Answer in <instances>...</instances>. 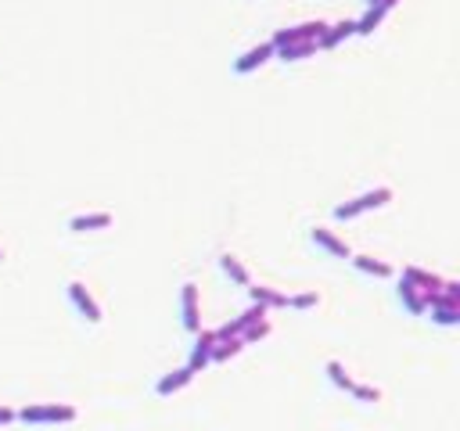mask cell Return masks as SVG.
<instances>
[{"label": "cell", "mask_w": 460, "mask_h": 431, "mask_svg": "<svg viewBox=\"0 0 460 431\" xmlns=\"http://www.w3.org/2000/svg\"><path fill=\"white\" fill-rule=\"evenodd\" d=\"M363 4H367V8H395V4H399V0H363Z\"/></svg>", "instance_id": "25"}, {"label": "cell", "mask_w": 460, "mask_h": 431, "mask_svg": "<svg viewBox=\"0 0 460 431\" xmlns=\"http://www.w3.org/2000/svg\"><path fill=\"white\" fill-rule=\"evenodd\" d=\"M112 227V212H90V216H72L69 230L72 234H87V230H108Z\"/></svg>", "instance_id": "11"}, {"label": "cell", "mask_w": 460, "mask_h": 431, "mask_svg": "<svg viewBox=\"0 0 460 431\" xmlns=\"http://www.w3.org/2000/svg\"><path fill=\"white\" fill-rule=\"evenodd\" d=\"M266 334H270V324L263 320V324H256V327H248V331H241V334H237V338H241L245 345H252V342H263V338H266Z\"/></svg>", "instance_id": "22"}, {"label": "cell", "mask_w": 460, "mask_h": 431, "mask_svg": "<svg viewBox=\"0 0 460 431\" xmlns=\"http://www.w3.org/2000/svg\"><path fill=\"white\" fill-rule=\"evenodd\" d=\"M353 395L360 403H377V399H382V388L377 385H353Z\"/></svg>", "instance_id": "23"}, {"label": "cell", "mask_w": 460, "mask_h": 431, "mask_svg": "<svg viewBox=\"0 0 460 431\" xmlns=\"http://www.w3.org/2000/svg\"><path fill=\"white\" fill-rule=\"evenodd\" d=\"M248 298L256 302V306H263V309H281V306H288V295L274 291V287H263V284L248 287Z\"/></svg>", "instance_id": "13"}, {"label": "cell", "mask_w": 460, "mask_h": 431, "mask_svg": "<svg viewBox=\"0 0 460 431\" xmlns=\"http://www.w3.org/2000/svg\"><path fill=\"white\" fill-rule=\"evenodd\" d=\"M403 280H410V284L417 287V291H428V295L442 287V277L428 274V269H417V266H406V269H403Z\"/></svg>", "instance_id": "14"}, {"label": "cell", "mask_w": 460, "mask_h": 431, "mask_svg": "<svg viewBox=\"0 0 460 431\" xmlns=\"http://www.w3.org/2000/svg\"><path fill=\"white\" fill-rule=\"evenodd\" d=\"M349 36H356V22H353V19L327 25V29H324V36L316 40V47H320V51H331V47H338V43H342V40H349Z\"/></svg>", "instance_id": "9"}, {"label": "cell", "mask_w": 460, "mask_h": 431, "mask_svg": "<svg viewBox=\"0 0 460 431\" xmlns=\"http://www.w3.org/2000/svg\"><path fill=\"white\" fill-rule=\"evenodd\" d=\"M395 295H399V302L406 306L410 316H424L428 313V302H424V291H417L410 280H399V287H395Z\"/></svg>", "instance_id": "10"}, {"label": "cell", "mask_w": 460, "mask_h": 431, "mask_svg": "<svg viewBox=\"0 0 460 431\" xmlns=\"http://www.w3.org/2000/svg\"><path fill=\"white\" fill-rule=\"evenodd\" d=\"M395 195H392V187H377V190H367V195H360L353 201H345V205H335V219H356L363 212H371V209H382V205H388Z\"/></svg>", "instance_id": "2"}, {"label": "cell", "mask_w": 460, "mask_h": 431, "mask_svg": "<svg viewBox=\"0 0 460 431\" xmlns=\"http://www.w3.org/2000/svg\"><path fill=\"white\" fill-rule=\"evenodd\" d=\"M79 417V410L69 403H43V406H22L14 413V421L22 424H72Z\"/></svg>", "instance_id": "1"}, {"label": "cell", "mask_w": 460, "mask_h": 431, "mask_svg": "<svg viewBox=\"0 0 460 431\" xmlns=\"http://www.w3.org/2000/svg\"><path fill=\"white\" fill-rule=\"evenodd\" d=\"M270 58H274V43L266 40V43H259V47H248L241 58H234V65H230V69H234L237 76H248V72H256L259 65H266Z\"/></svg>", "instance_id": "5"}, {"label": "cell", "mask_w": 460, "mask_h": 431, "mask_svg": "<svg viewBox=\"0 0 460 431\" xmlns=\"http://www.w3.org/2000/svg\"><path fill=\"white\" fill-rule=\"evenodd\" d=\"M14 421V410H8V406H0V424H11Z\"/></svg>", "instance_id": "26"}, {"label": "cell", "mask_w": 460, "mask_h": 431, "mask_svg": "<svg viewBox=\"0 0 460 431\" xmlns=\"http://www.w3.org/2000/svg\"><path fill=\"white\" fill-rule=\"evenodd\" d=\"M316 51H320L316 43H284V47H274V58H281L284 65H288V61H303Z\"/></svg>", "instance_id": "15"}, {"label": "cell", "mask_w": 460, "mask_h": 431, "mask_svg": "<svg viewBox=\"0 0 460 431\" xmlns=\"http://www.w3.org/2000/svg\"><path fill=\"white\" fill-rule=\"evenodd\" d=\"M353 259V266L360 269V274H371V277H392V266L374 259V255H349Z\"/></svg>", "instance_id": "16"}, {"label": "cell", "mask_w": 460, "mask_h": 431, "mask_svg": "<svg viewBox=\"0 0 460 431\" xmlns=\"http://www.w3.org/2000/svg\"><path fill=\"white\" fill-rule=\"evenodd\" d=\"M65 291H69L72 306L79 309V316H83L87 324H101V306H98V298L87 291V284H83V280H69Z\"/></svg>", "instance_id": "4"}, {"label": "cell", "mask_w": 460, "mask_h": 431, "mask_svg": "<svg viewBox=\"0 0 460 431\" xmlns=\"http://www.w3.org/2000/svg\"><path fill=\"white\" fill-rule=\"evenodd\" d=\"M219 269H223V274H227V277H230L237 287H252V277H248V269H245L241 263H237L230 252H227V255H219Z\"/></svg>", "instance_id": "17"}, {"label": "cell", "mask_w": 460, "mask_h": 431, "mask_svg": "<svg viewBox=\"0 0 460 431\" xmlns=\"http://www.w3.org/2000/svg\"><path fill=\"white\" fill-rule=\"evenodd\" d=\"M316 302H320V295L306 291V295H295V298H288V306H292V309H313Z\"/></svg>", "instance_id": "24"}, {"label": "cell", "mask_w": 460, "mask_h": 431, "mask_svg": "<svg viewBox=\"0 0 460 431\" xmlns=\"http://www.w3.org/2000/svg\"><path fill=\"white\" fill-rule=\"evenodd\" d=\"M191 381H195V371H191V366H184V371H173V374H166L162 381H158V385H155V392L158 395H173V392H180V388H187V385H191Z\"/></svg>", "instance_id": "12"}, {"label": "cell", "mask_w": 460, "mask_h": 431, "mask_svg": "<svg viewBox=\"0 0 460 431\" xmlns=\"http://www.w3.org/2000/svg\"><path fill=\"white\" fill-rule=\"evenodd\" d=\"M327 22H303V25H292V29H277L274 33V47H284V43H316L324 36Z\"/></svg>", "instance_id": "3"}, {"label": "cell", "mask_w": 460, "mask_h": 431, "mask_svg": "<svg viewBox=\"0 0 460 431\" xmlns=\"http://www.w3.org/2000/svg\"><path fill=\"white\" fill-rule=\"evenodd\" d=\"M324 371H327V377H331V385H335V388H342V392H353V385H356V381L349 377V371H345V366H342L338 360H331V363L324 366Z\"/></svg>", "instance_id": "20"}, {"label": "cell", "mask_w": 460, "mask_h": 431, "mask_svg": "<svg viewBox=\"0 0 460 431\" xmlns=\"http://www.w3.org/2000/svg\"><path fill=\"white\" fill-rule=\"evenodd\" d=\"M0 259H4V252H0Z\"/></svg>", "instance_id": "27"}, {"label": "cell", "mask_w": 460, "mask_h": 431, "mask_svg": "<svg viewBox=\"0 0 460 431\" xmlns=\"http://www.w3.org/2000/svg\"><path fill=\"white\" fill-rule=\"evenodd\" d=\"M432 320L439 327H457L460 324V306H432Z\"/></svg>", "instance_id": "21"}, {"label": "cell", "mask_w": 460, "mask_h": 431, "mask_svg": "<svg viewBox=\"0 0 460 431\" xmlns=\"http://www.w3.org/2000/svg\"><path fill=\"white\" fill-rule=\"evenodd\" d=\"M180 309H184V327L198 334V331H201V316H198V284L187 280V284L180 287Z\"/></svg>", "instance_id": "6"}, {"label": "cell", "mask_w": 460, "mask_h": 431, "mask_svg": "<svg viewBox=\"0 0 460 431\" xmlns=\"http://www.w3.org/2000/svg\"><path fill=\"white\" fill-rule=\"evenodd\" d=\"M309 237H313V245H316V248L331 252L335 259H349V255H353V252H349V245L342 241L338 234H331L327 227H313V230H309Z\"/></svg>", "instance_id": "8"}, {"label": "cell", "mask_w": 460, "mask_h": 431, "mask_svg": "<svg viewBox=\"0 0 460 431\" xmlns=\"http://www.w3.org/2000/svg\"><path fill=\"white\" fill-rule=\"evenodd\" d=\"M216 342H219V338H216V331H201V334H198V342H195V349H191V363H187L195 374L205 371V366L212 363V349H216Z\"/></svg>", "instance_id": "7"}, {"label": "cell", "mask_w": 460, "mask_h": 431, "mask_svg": "<svg viewBox=\"0 0 460 431\" xmlns=\"http://www.w3.org/2000/svg\"><path fill=\"white\" fill-rule=\"evenodd\" d=\"M241 349H245L241 338H219L216 349H212V363H227V360H234L237 353H241Z\"/></svg>", "instance_id": "19"}, {"label": "cell", "mask_w": 460, "mask_h": 431, "mask_svg": "<svg viewBox=\"0 0 460 431\" xmlns=\"http://www.w3.org/2000/svg\"><path fill=\"white\" fill-rule=\"evenodd\" d=\"M385 14H388V8H367V14L356 19V36H371L374 29L385 22Z\"/></svg>", "instance_id": "18"}]
</instances>
